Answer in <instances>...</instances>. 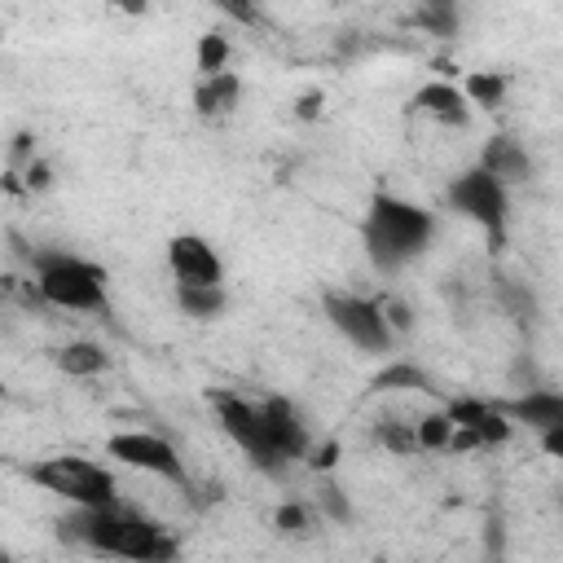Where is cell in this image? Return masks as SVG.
I'll return each instance as SVG.
<instances>
[{
    "mask_svg": "<svg viewBox=\"0 0 563 563\" xmlns=\"http://www.w3.org/2000/svg\"><path fill=\"white\" fill-rule=\"evenodd\" d=\"M62 537L93 555H119V559H141V563H168L181 555V542L163 524L132 515L119 502L110 506H75L66 520H58Z\"/></svg>",
    "mask_w": 563,
    "mask_h": 563,
    "instance_id": "obj_1",
    "label": "cell"
},
{
    "mask_svg": "<svg viewBox=\"0 0 563 563\" xmlns=\"http://www.w3.org/2000/svg\"><path fill=\"white\" fill-rule=\"evenodd\" d=\"M432 234H436V216L423 212L418 203H405V198H396V194L370 198L361 242H366V256L383 278H392V273H401L410 260L423 256V251L432 247Z\"/></svg>",
    "mask_w": 563,
    "mask_h": 563,
    "instance_id": "obj_2",
    "label": "cell"
},
{
    "mask_svg": "<svg viewBox=\"0 0 563 563\" xmlns=\"http://www.w3.org/2000/svg\"><path fill=\"white\" fill-rule=\"evenodd\" d=\"M36 291L44 304L66 313H102L106 308V269L93 260H80L71 251H36L31 256Z\"/></svg>",
    "mask_w": 563,
    "mask_h": 563,
    "instance_id": "obj_3",
    "label": "cell"
},
{
    "mask_svg": "<svg viewBox=\"0 0 563 563\" xmlns=\"http://www.w3.org/2000/svg\"><path fill=\"white\" fill-rule=\"evenodd\" d=\"M506 190L511 185H502L489 168H467L449 181V207L467 220H476L484 234H489L493 251L506 247V220H511V194Z\"/></svg>",
    "mask_w": 563,
    "mask_h": 563,
    "instance_id": "obj_4",
    "label": "cell"
},
{
    "mask_svg": "<svg viewBox=\"0 0 563 563\" xmlns=\"http://www.w3.org/2000/svg\"><path fill=\"white\" fill-rule=\"evenodd\" d=\"M27 476L36 480L40 489L66 498L71 506H110V502H119L115 498V476H110L106 467H97V462H88V458H49V462H36Z\"/></svg>",
    "mask_w": 563,
    "mask_h": 563,
    "instance_id": "obj_5",
    "label": "cell"
},
{
    "mask_svg": "<svg viewBox=\"0 0 563 563\" xmlns=\"http://www.w3.org/2000/svg\"><path fill=\"white\" fill-rule=\"evenodd\" d=\"M212 410L220 418V427L229 432V440L251 458V467H260L264 476H282L286 458L273 449L269 432H264L260 405H251L247 396H238V392H212Z\"/></svg>",
    "mask_w": 563,
    "mask_h": 563,
    "instance_id": "obj_6",
    "label": "cell"
},
{
    "mask_svg": "<svg viewBox=\"0 0 563 563\" xmlns=\"http://www.w3.org/2000/svg\"><path fill=\"white\" fill-rule=\"evenodd\" d=\"M322 308H326L330 326H335L348 344H357L361 352H388L392 348L396 335H392L388 317H383L379 300H370V295H352V291H330L322 300Z\"/></svg>",
    "mask_w": 563,
    "mask_h": 563,
    "instance_id": "obj_7",
    "label": "cell"
},
{
    "mask_svg": "<svg viewBox=\"0 0 563 563\" xmlns=\"http://www.w3.org/2000/svg\"><path fill=\"white\" fill-rule=\"evenodd\" d=\"M106 454L115 462H124V467H137V471H150V476L159 480H172L185 489V467L181 458H176V449L168 445L163 436L154 432H119L106 440Z\"/></svg>",
    "mask_w": 563,
    "mask_h": 563,
    "instance_id": "obj_8",
    "label": "cell"
},
{
    "mask_svg": "<svg viewBox=\"0 0 563 563\" xmlns=\"http://www.w3.org/2000/svg\"><path fill=\"white\" fill-rule=\"evenodd\" d=\"M168 264L176 273V282L190 286H225V264L212 251V242L198 234H176L168 242Z\"/></svg>",
    "mask_w": 563,
    "mask_h": 563,
    "instance_id": "obj_9",
    "label": "cell"
},
{
    "mask_svg": "<svg viewBox=\"0 0 563 563\" xmlns=\"http://www.w3.org/2000/svg\"><path fill=\"white\" fill-rule=\"evenodd\" d=\"M260 414H264V432H269L273 449L295 462V458H308V449H313V440H308V427L300 410H295L286 396H269V401H260Z\"/></svg>",
    "mask_w": 563,
    "mask_h": 563,
    "instance_id": "obj_10",
    "label": "cell"
},
{
    "mask_svg": "<svg viewBox=\"0 0 563 563\" xmlns=\"http://www.w3.org/2000/svg\"><path fill=\"white\" fill-rule=\"evenodd\" d=\"M414 110L427 119H436L440 128H467L471 124V97L462 93L458 84L449 80H436V84H423L414 93Z\"/></svg>",
    "mask_w": 563,
    "mask_h": 563,
    "instance_id": "obj_11",
    "label": "cell"
},
{
    "mask_svg": "<svg viewBox=\"0 0 563 563\" xmlns=\"http://www.w3.org/2000/svg\"><path fill=\"white\" fill-rule=\"evenodd\" d=\"M480 168H489L502 185H524V181H533V159H528V150H524L515 137H506V132H498V137L484 141Z\"/></svg>",
    "mask_w": 563,
    "mask_h": 563,
    "instance_id": "obj_12",
    "label": "cell"
},
{
    "mask_svg": "<svg viewBox=\"0 0 563 563\" xmlns=\"http://www.w3.org/2000/svg\"><path fill=\"white\" fill-rule=\"evenodd\" d=\"M506 414H511V423H524L533 427L537 436L550 432V427H563V392H546V388H533L524 396H515V401H498Z\"/></svg>",
    "mask_w": 563,
    "mask_h": 563,
    "instance_id": "obj_13",
    "label": "cell"
},
{
    "mask_svg": "<svg viewBox=\"0 0 563 563\" xmlns=\"http://www.w3.org/2000/svg\"><path fill=\"white\" fill-rule=\"evenodd\" d=\"M238 93H242V80L234 71H220V75H203L194 88V110L203 119H225L234 115L238 106Z\"/></svg>",
    "mask_w": 563,
    "mask_h": 563,
    "instance_id": "obj_14",
    "label": "cell"
},
{
    "mask_svg": "<svg viewBox=\"0 0 563 563\" xmlns=\"http://www.w3.org/2000/svg\"><path fill=\"white\" fill-rule=\"evenodd\" d=\"M53 361H58V370L71 374V379H93V374H102L110 366L106 348L93 344V339H71L66 348L53 352Z\"/></svg>",
    "mask_w": 563,
    "mask_h": 563,
    "instance_id": "obj_15",
    "label": "cell"
},
{
    "mask_svg": "<svg viewBox=\"0 0 563 563\" xmlns=\"http://www.w3.org/2000/svg\"><path fill=\"white\" fill-rule=\"evenodd\" d=\"M410 22L418 31H427V36H436V40H454L458 27H462L458 0H418Z\"/></svg>",
    "mask_w": 563,
    "mask_h": 563,
    "instance_id": "obj_16",
    "label": "cell"
},
{
    "mask_svg": "<svg viewBox=\"0 0 563 563\" xmlns=\"http://www.w3.org/2000/svg\"><path fill=\"white\" fill-rule=\"evenodd\" d=\"M176 308L194 322H216L225 313V286H190L176 282Z\"/></svg>",
    "mask_w": 563,
    "mask_h": 563,
    "instance_id": "obj_17",
    "label": "cell"
},
{
    "mask_svg": "<svg viewBox=\"0 0 563 563\" xmlns=\"http://www.w3.org/2000/svg\"><path fill=\"white\" fill-rule=\"evenodd\" d=\"M374 440L396 458L423 454V445H418V423H405V418H379V423H374Z\"/></svg>",
    "mask_w": 563,
    "mask_h": 563,
    "instance_id": "obj_18",
    "label": "cell"
},
{
    "mask_svg": "<svg viewBox=\"0 0 563 563\" xmlns=\"http://www.w3.org/2000/svg\"><path fill=\"white\" fill-rule=\"evenodd\" d=\"M374 392H436V388L423 370L410 366V361H392L388 370L374 374Z\"/></svg>",
    "mask_w": 563,
    "mask_h": 563,
    "instance_id": "obj_19",
    "label": "cell"
},
{
    "mask_svg": "<svg viewBox=\"0 0 563 563\" xmlns=\"http://www.w3.org/2000/svg\"><path fill=\"white\" fill-rule=\"evenodd\" d=\"M454 414L449 410H432L418 418V445L423 454H449V440H454Z\"/></svg>",
    "mask_w": 563,
    "mask_h": 563,
    "instance_id": "obj_20",
    "label": "cell"
},
{
    "mask_svg": "<svg viewBox=\"0 0 563 563\" xmlns=\"http://www.w3.org/2000/svg\"><path fill=\"white\" fill-rule=\"evenodd\" d=\"M462 93L471 97V106L493 110V106H502V97H506V80L493 71H471L467 80H462Z\"/></svg>",
    "mask_w": 563,
    "mask_h": 563,
    "instance_id": "obj_21",
    "label": "cell"
},
{
    "mask_svg": "<svg viewBox=\"0 0 563 563\" xmlns=\"http://www.w3.org/2000/svg\"><path fill=\"white\" fill-rule=\"evenodd\" d=\"M498 300L502 308L515 317L520 326H528L537 317V300H533V291H528L524 282H515V278H498Z\"/></svg>",
    "mask_w": 563,
    "mask_h": 563,
    "instance_id": "obj_22",
    "label": "cell"
},
{
    "mask_svg": "<svg viewBox=\"0 0 563 563\" xmlns=\"http://www.w3.org/2000/svg\"><path fill=\"white\" fill-rule=\"evenodd\" d=\"M194 62H198V75H220V71L229 66V40L220 36V31H207V36H198Z\"/></svg>",
    "mask_w": 563,
    "mask_h": 563,
    "instance_id": "obj_23",
    "label": "cell"
},
{
    "mask_svg": "<svg viewBox=\"0 0 563 563\" xmlns=\"http://www.w3.org/2000/svg\"><path fill=\"white\" fill-rule=\"evenodd\" d=\"M273 524H278V533H286V537H304L308 528H313V511H308L304 502H282Z\"/></svg>",
    "mask_w": 563,
    "mask_h": 563,
    "instance_id": "obj_24",
    "label": "cell"
},
{
    "mask_svg": "<svg viewBox=\"0 0 563 563\" xmlns=\"http://www.w3.org/2000/svg\"><path fill=\"white\" fill-rule=\"evenodd\" d=\"M379 308H383V317H388V326H392V335H410L414 330V308L401 300V295H379Z\"/></svg>",
    "mask_w": 563,
    "mask_h": 563,
    "instance_id": "obj_25",
    "label": "cell"
},
{
    "mask_svg": "<svg viewBox=\"0 0 563 563\" xmlns=\"http://www.w3.org/2000/svg\"><path fill=\"white\" fill-rule=\"evenodd\" d=\"M317 506H322V511H326L335 524H352V502L344 498V489H339V484L326 480L322 489H317Z\"/></svg>",
    "mask_w": 563,
    "mask_h": 563,
    "instance_id": "obj_26",
    "label": "cell"
},
{
    "mask_svg": "<svg viewBox=\"0 0 563 563\" xmlns=\"http://www.w3.org/2000/svg\"><path fill=\"white\" fill-rule=\"evenodd\" d=\"M212 5L242 27H260V0H212Z\"/></svg>",
    "mask_w": 563,
    "mask_h": 563,
    "instance_id": "obj_27",
    "label": "cell"
},
{
    "mask_svg": "<svg viewBox=\"0 0 563 563\" xmlns=\"http://www.w3.org/2000/svg\"><path fill=\"white\" fill-rule=\"evenodd\" d=\"M22 185H27V194H44L53 185V168L44 159H31L27 168H22Z\"/></svg>",
    "mask_w": 563,
    "mask_h": 563,
    "instance_id": "obj_28",
    "label": "cell"
},
{
    "mask_svg": "<svg viewBox=\"0 0 563 563\" xmlns=\"http://www.w3.org/2000/svg\"><path fill=\"white\" fill-rule=\"evenodd\" d=\"M322 110H326V93L322 88H308V93H300V102H295V119L313 124V119H322Z\"/></svg>",
    "mask_w": 563,
    "mask_h": 563,
    "instance_id": "obj_29",
    "label": "cell"
},
{
    "mask_svg": "<svg viewBox=\"0 0 563 563\" xmlns=\"http://www.w3.org/2000/svg\"><path fill=\"white\" fill-rule=\"evenodd\" d=\"M31 150H36V137H31V132H18V137H14V146H9V159H14V172H22L31 159H36V154H31Z\"/></svg>",
    "mask_w": 563,
    "mask_h": 563,
    "instance_id": "obj_30",
    "label": "cell"
},
{
    "mask_svg": "<svg viewBox=\"0 0 563 563\" xmlns=\"http://www.w3.org/2000/svg\"><path fill=\"white\" fill-rule=\"evenodd\" d=\"M335 462H339V445H335V440L308 449V467H313V471H335Z\"/></svg>",
    "mask_w": 563,
    "mask_h": 563,
    "instance_id": "obj_31",
    "label": "cell"
},
{
    "mask_svg": "<svg viewBox=\"0 0 563 563\" xmlns=\"http://www.w3.org/2000/svg\"><path fill=\"white\" fill-rule=\"evenodd\" d=\"M542 449L550 458L563 462V427H550V432H542Z\"/></svg>",
    "mask_w": 563,
    "mask_h": 563,
    "instance_id": "obj_32",
    "label": "cell"
},
{
    "mask_svg": "<svg viewBox=\"0 0 563 563\" xmlns=\"http://www.w3.org/2000/svg\"><path fill=\"white\" fill-rule=\"evenodd\" d=\"M119 9H124V14H132V18H141L150 9V0H115Z\"/></svg>",
    "mask_w": 563,
    "mask_h": 563,
    "instance_id": "obj_33",
    "label": "cell"
}]
</instances>
